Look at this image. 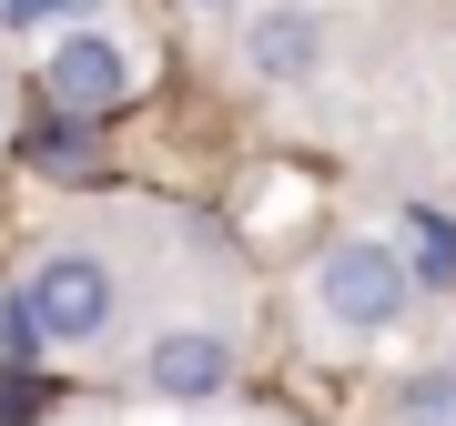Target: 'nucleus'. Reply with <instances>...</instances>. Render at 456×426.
Instances as JSON below:
<instances>
[{
  "instance_id": "1",
  "label": "nucleus",
  "mask_w": 456,
  "mask_h": 426,
  "mask_svg": "<svg viewBox=\"0 0 456 426\" xmlns=\"http://www.w3.org/2000/svg\"><path fill=\"white\" fill-rule=\"evenodd\" d=\"M416 295V264L395 244H375V233H345V244L314 264V315H325L335 335H386L395 315Z\"/></svg>"
},
{
  "instance_id": "2",
  "label": "nucleus",
  "mask_w": 456,
  "mask_h": 426,
  "mask_svg": "<svg viewBox=\"0 0 456 426\" xmlns=\"http://www.w3.org/2000/svg\"><path fill=\"white\" fill-rule=\"evenodd\" d=\"M31 315H41V335L51 345H102L112 335V305H122V284H112V264L82 254V244H61V254H41L31 264Z\"/></svg>"
},
{
  "instance_id": "3",
  "label": "nucleus",
  "mask_w": 456,
  "mask_h": 426,
  "mask_svg": "<svg viewBox=\"0 0 456 426\" xmlns=\"http://www.w3.org/2000/svg\"><path fill=\"white\" fill-rule=\"evenodd\" d=\"M41 92L61 102V122H102V112L132 102V61H122L112 31H61L51 61H41Z\"/></svg>"
},
{
  "instance_id": "4",
  "label": "nucleus",
  "mask_w": 456,
  "mask_h": 426,
  "mask_svg": "<svg viewBox=\"0 0 456 426\" xmlns=\"http://www.w3.org/2000/svg\"><path fill=\"white\" fill-rule=\"evenodd\" d=\"M142 386L173 396V406H203V396L233 386V345L213 335V325H163V335L142 345Z\"/></svg>"
},
{
  "instance_id": "5",
  "label": "nucleus",
  "mask_w": 456,
  "mask_h": 426,
  "mask_svg": "<svg viewBox=\"0 0 456 426\" xmlns=\"http://www.w3.org/2000/svg\"><path fill=\"white\" fill-rule=\"evenodd\" d=\"M244 51H254L264 82H305V71L325 61V20H314V11H264L244 31Z\"/></svg>"
},
{
  "instance_id": "6",
  "label": "nucleus",
  "mask_w": 456,
  "mask_h": 426,
  "mask_svg": "<svg viewBox=\"0 0 456 426\" xmlns=\"http://www.w3.org/2000/svg\"><path fill=\"white\" fill-rule=\"evenodd\" d=\"M395 254L416 264V284H456V224H446V213L406 203V233H395Z\"/></svg>"
},
{
  "instance_id": "7",
  "label": "nucleus",
  "mask_w": 456,
  "mask_h": 426,
  "mask_svg": "<svg viewBox=\"0 0 456 426\" xmlns=\"http://www.w3.org/2000/svg\"><path fill=\"white\" fill-rule=\"evenodd\" d=\"M395 426H456V365H426L395 396Z\"/></svg>"
},
{
  "instance_id": "8",
  "label": "nucleus",
  "mask_w": 456,
  "mask_h": 426,
  "mask_svg": "<svg viewBox=\"0 0 456 426\" xmlns=\"http://www.w3.org/2000/svg\"><path fill=\"white\" fill-rule=\"evenodd\" d=\"M41 345H51V335H41V315H31V295H0V356H11V365H31Z\"/></svg>"
},
{
  "instance_id": "9",
  "label": "nucleus",
  "mask_w": 456,
  "mask_h": 426,
  "mask_svg": "<svg viewBox=\"0 0 456 426\" xmlns=\"http://www.w3.org/2000/svg\"><path fill=\"white\" fill-rule=\"evenodd\" d=\"M11 31H41V20H92V0H0Z\"/></svg>"
}]
</instances>
